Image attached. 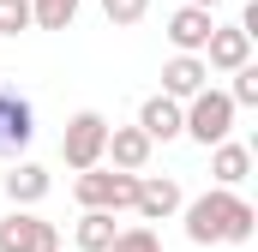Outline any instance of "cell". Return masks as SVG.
<instances>
[{"instance_id": "obj_15", "label": "cell", "mask_w": 258, "mask_h": 252, "mask_svg": "<svg viewBox=\"0 0 258 252\" xmlns=\"http://www.w3.org/2000/svg\"><path fill=\"white\" fill-rule=\"evenodd\" d=\"M120 228H114V210H84L78 216V252H108Z\"/></svg>"}, {"instance_id": "obj_3", "label": "cell", "mask_w": 258, "mask_h": 252, "mask_svg": "<svg viewBox=\"0 0 258 252\" xmlns=\"http://www.w3.org/2000/svg\"><path fill=\"white\" fill-rule=\"evenodd\" d=\"M132 192H138V174L102 168V162L78 168V180H72V198H78L84 210H132Z\"/></svg>"}, {"instance_id": "obj_9", "label": "cell", "mask_w": 258, "mask_h": 252, "mask_svg": "<svg viewBox=\"0 0 258 252\" xmlns=\"http://www.w3.org/2000/svg\"><path fill=\"white\" fill-rule=\"evenodd\" d=\"M210 30H216V18H210V6H180V12L168 18V42H174L180 54H204V42H210Z\"/></svg>"}, {"instance_id": "obj_5", "label": "cell", "mask_w": 258, "mask_h": 252, "mask_svg": "<svg viewBox=\"0 0 258 252\" xmlns=\"http://www.w3.org/2000/svg\"><path fill=\"white\" fill-rule=\"evenodd\" d=\"M0 252H60V234H54V222H42V216H30L24 204L0 222Z\"/></svg>"}, {"instance_id": "obj_18", "label": "cell", "mask_w": 258, "mask_h": 252, "mask_svg": "<svg viewBox=\"0 0 258 252\" xmlns=\"http://www.w3.org/2000/svg\"><path fill=\"white\" fill-rule=\"evenodd\" d=\"M228 96H234V108H252V102H258V66L252 60L234 66V90H228Z\"/></svg>"}, {"instance_id": "obj_6", "label": "cell", "mask_w": 258, "mask_h": 252, "mask_svg": "<svg viewBox=\"0 0 258 252\" xmlns=\"http://www.w3.org/2000/svg\"><path fill=\"white\" fill-rule=\"evenodd\" d=\"M36 138V114L18 90H0V156H18L24 144Z\"/></svg>"}, {"instance_id": "obj_20", "label": "cell", "mask_w": 258, "mask_h": 252, "mask_svg": "<svg viewBox=\"0 0 258 252\" xmlns=\"http://www.w3.org/2000/svg\"><path fill=\"white\" fill-rule=\"evenodd\" d=\"M102 12H108V24H138L150 12V0H102Z\"/></svg>"}, {"instance_id": "obj_21", "label": "cell", "mask_w": 258, "mask_h": 252, "mask_svg": "<svg viewBox=\"0 0 258 252\" xmlns=\"http://www.w3.org/2000/svg\"><path fill=\"white\" fill-rule=\"evenodd\" d=\"M186 6H216V0H186Z\"/></svg>"}, {"instance_id": "obj_10", "label": "cell", "mask_w": 258, "mask_h": 252, "mask_svg": "<svg viewBox=\"0 0 258 252\" xmlns=\"http://www.w3.org/2000/svg\"><path fill=\"white\" fill-rule=\"evenodd\" d=\"M102 156H114V168H126V174H144V162H150V138H144V126H108Z\"/></svg>"}, {"instance_id": "obj_17", "label": "cell", "mask_w": 258, "mask_h": 252, "mask_svg": "<svg viewBox=\"0 0 258 252\" xmlns=\"http://www.w3.org/2000/svg\"><path fill=\"white\" fill-rule=\"evenodd\" d=\"M108 252H162V240H156L150 228H120V234L108 240Z\"/></svg>"}, {"instance_id": "obj_12", "label": "cell", "mask_w": 258, "mask_h": 252, "mask_svg": "<svg viewBox=\"0 0 258 252\" xmlns=\"http://www.w3.org/2000/svg\"><path fill=\"white\" fill-rule=\"evenodd\" d=\"M138 126H144L150 144H156V138H162V144L180 138V102H174V96H150V102L138 108Z\"/></svg>"}, {"instance_id": "obj_16", "label": "cell", "mask_w": 258, "mask_h": 252, "mask_svg": "<svg viewBox=\"0 0 258 252\" xmlns=\"http://www.w3.org/2000/svg\"><path fill=\"white\" fill-rule=\"evenodd\" d=\"M78 18V0H30V24H42V30H66Z\"/></svg>"}, {"instance_id": "obj_1", "label": "cell", "mask_w": 258, "mask_h": 252, "mask_svg": "<svg viewBox=\"0 0 258 252\" xmlns=\"http://www.w3.org/2000/svg\"><path fill=\"white\" fill-rule=\"evenodd\" d=\"M252 222H258V210L246 198H234V186H210L204 198L186 204V240H198V246H216V240L246 246L252 240Z\"/></svg>"}, {"instance_id": "obj_13", "label": "cell", "mask_w": 258, "mask_h": 252, "mask_svg": "<svg viewBox=\"0 0 258 252\" xmlns=\"http://www.w3.org/2000/svg\"><path fill=\"white\" fill-rule=\"evenodd\" d=\"M210 174H216V186H240L246 174H252V150L246 144H210Z\"/></svg>"}, {"instance_id": "obj_2", "label": "cell", "mask_w": 258, "mask_h": 252, "mask_svg": "<svg viewBox=\"0 0 258 252\" xmlns=\"http://www.w3.org/2000/svg\"><path fill=\"white\" fill-rule=\"evenodd\" d=\"M180 132H192L204 150H210V144H222V138L234 132V96L204 84L198 96H186V108H180Z\"/></svg>"}, {"instance_id": "obj_7", "label": "cell", "mask_w": 258, "mask_h": 252, "mask_svg": "<svg viewBox=\"0 0 258 252\" xmlns=\"http://www.w3.org/2000/svg\"><path fill=\"white\" fill-rule=\"evenodd\" d=\"M132 210H138L144 222H168V216L180 210V180H168V174H138Z\"/></svg>"}, {"instance_id": "obj_14", "label": "cell", "mask_w": 258, "mask_h": 252, "mask_svg": "<svg viewBox=\"0 0 258 252\" xmlns=\"http://www.w3.org/2000/svg\"><path fill=\"white\" fill-rule=\"evenodd\" d=\"M6 198H12V204H24V210H30V204H42V198H48V168L18 162V168L6 174Z\"/></svg>"}, {"instance_id": "obj_4", "label": "cell", "mask_w": 258, "mask_h": 252, "mask_svg": "<svg viewBox=\"0 0 258 252\" xmlns=\"http://www.w3.org/2000/svg\"><path fill=\"white\" fill-rule=\"evenodd\" d=\"M102 144H108V120L96 114V108H78L60 132V162L78 174V168H90V162H102Z\"/></svg>"}, {"instance_id": "obj_8", "label": "cell", "mask_w": 258, "mask_h": 252, "mask_svg": "<svg viewBox=\"0 0 258 252\" xmlns=\"http://www.w3.org/2000/svg\"><path fill=\"white\" fill-rule=\"evenodd\" d=\"M246 60H252V30H240V24H216L210 42H204V66L234 72V66H246Z\"/></svg>"}, {"instance_id": "obj_11", "label": "cell", "mask_w": 258, "mask_h": 252, "mask_svg": "<svg viewBox=\"0 0 258 252\" xmlns=\"http://www.w3.org/2000/svg\"><path fill=\"white\" fill-rule=\"evenodd\" d=\"M204 78H210L204 54H174V60L162 66V96L186 102V96H198V90H204Z\"/></svg>"}, {"instance_id": "obj_19", "label": "cell", "mask_w": 258, "mask_h": 252, "mask_svg": "<svg viewBox=\"0 0 258 252\" xmlns=\"http://www.w3.org/2000/svg\"><path fill=\"white\" fill-rule=\"evenodd\" d=\"M30 30V0H0V36Z\"/></svg>"}]
</instances>
